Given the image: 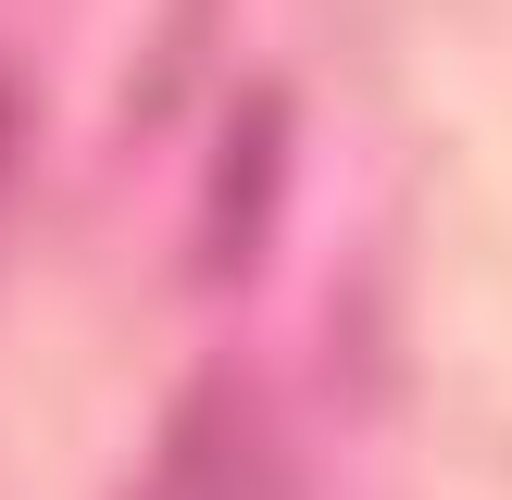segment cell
Listing matches in <instances>:
<instances>
[{"mask_svg": "<svg viewBox=\"0 0 512 500\" xmlns=\"http://www.w3.org/2000/svg\"><path fill=\"white\" fill-rule=\"evenodd\" d=\"M263 488V438H250L238 388H200L188 425L163 438V463H150V500H250Z\"/></svg>", "mask_w": 512, "mask_h": 500, "instance_id": "obj_1", "label": "cell"}, {"mask_svg": "<svg viewBox=\"0 0 512 500\" xmlns=\"http://www.w3.org/2000/svg\"><path fill=\"white\" fill-rule=\"evenodd\" d=\"M250 163H275V113L238 125V150H225V200H213V263H238L250 250Z\"/></svg>", "mask_w": 512, "mask_h": 500, "instance_id": "obj_2", "label": "cell"}, {"mask_svg": "<svg viewBox=\"0 0 512 500\" xmlns=\"http://www.w3.org/2000/svg\"><path fill=\"white\" fill-rule=\"evenodd\" d=\"M0 175H13V88H0Z\"/></svg>", "mask_w": 512, "mask_h": 500, "instance_id": "obj_3", "label": "cell"}]
</instances>
